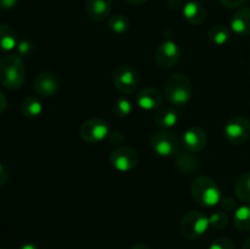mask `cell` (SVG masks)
<instances>
[{
  "instance_id": "obj_1",
  "label": "cell",
  "mask_w": 250,
  "mask_h": 249,
  "mask_svg": "<svg viewBox=\"0 0 250 249\" xmlns=\"http://www.w3.org/2000/svg\"><path fill=\"white\" fill-rule=\"evenodd\" d=\"M26 71L22 58L19 55L4 56L0 59V83L10 90H16L23 85Z\"/></svg>"
},
{
  "instance_id": "obj_2",
  "label": "cell",
  "mask_w": 250,
  "mask_h": 249,
  "mask_svg": "<svg viewBox=\"0 0 250 249\" xmlns=\"http://www.w3.org/2000/svg\"><path fill=\"white\" fill-rule=\"evenodd\" d=\"M193 94V84L183 73H173L166 80L164 87L165 99L173 106H183L190 100Z\"/></svg>"
},
{
  "instance_id": "obj_3",
  "label": "cell",
  "mask_w": 250,
  "mask_h": 249,
  "mask_svg": "<svg viewBox=\"0 0 250 249\" xmlns=\"http://www.w3.org/2000/svg\"><path fill=\"white\" fill-rule=\"evenodd\" d=\"M190 193L195 202L202 207L211 208L220 204L222 194L220 187L212 178L198 176L190 183Z\"/></svg>"
},
{
  "instance_id": "obj_4",
  "label": "cell",
  "mask_w": 250,
  "mask_h": 249,
  "mask_svg": "<svg viewBox=\"0 0 250 249\" xmlns=\"http://www.w3.org/2000/svg\"><path fill=\"white\" fill-rule=\"evenodd\" d=\"M210 227L209 216L202 211H189L180 222V231L185 238L197 239L202 237Z\"/></svg>"
},
{
  "instance_id": "obj_5",
  "label": "cell",
  "mask_w": 250,
  "mask_h": 249,
  "mask_svg": "<svg viewBox=\"0 0 250 249\" xmlns=\"http://www.w3.org/2000/svg\"><path fill=\"white\" fill-rule=\"evenodd\" d=\"M114 85L120 93L125 95H129L136 93L141 83V76L139 72L131 65H121L115 70Z\"/></svg>"
},
{
  "instance_id": "obj_6",
  "label": "cell",
  "mask_w": 250,
  "mask_h": 249,
  "mask_svg": "<svg viewBox=\"0 0 250 249\" xmlns=\"http://www.w3.org/2000/svg\"><path fill=\"white\" fill-rule=\"evenodd\" d=\"M150 146L159 156L170 158L180 151V139L173 132L163 129L150 137Z\"/></svg>"
},
{
  "instance_id": "obj_7",
  "label": "cell",
  "mask_w": 250,
  "mask_h": 249,
  "mask_svg": "<svg viewBox=\"0 0 250 249\" xmlns=\"http://www.w3.org/2000/svg\"><path fill=\"white\" fill-rule=\"evenodd\" d=\"M109 124L105 120L98 119V117L87 120L80 127L81 138L89 144L102 143L109 137Z\"/></svg>"
},
{
  "instance_id": "obj_8",
  "label": "cell",
  "mask_w": 250,
  "mask_h": 249,
  "mask_svg": "<svg viewBox=\"0 0 250 249\" xmlns=\"http://www.w3.org/2000/svg\"><path fill=\"white\" fill-rule=\"evenodd\" d=\"M224 134L227 141L234 145L246 143L250 137V121L241 115L233 116L225 124Z\"/></svg>"
},
{
  "instance_id": "obj_9",
  "label": "cell",
  "mask_w": 250,
  "mask_h": 249,
  "mask_svg": "<svg viewBox=\"0 0 250 249\" xmlns=\"http://www.w3.org/2000/svg\"><path fill=\"white\" fill-rule=\"evenodd\" d=\"M138 154L133 148L127 145L116 146L110 153V165L120 172H128L138 165Z\"/></svg>"
},
{
  "instance_id": "obj_10",
  "label": "cell",
  "mask_w": 250,
  "mask_h": 249,
  "mask_svg": "<svg viewBox=\"0 0 250 249\" xmlns=\"http://www.w3.org/2000/svg\"><path fill=\"white\" fill-rule=\"evenodd\" d=\"M155 62L156 65L164 70L172 68L181 59V49L176 42L171 39H166L163 43L159 44L155 50Z\"/></svg>"
},
{
  "instance_id": "obj_11",
  "label": "cell",
  "mask_w": 250,
  "mask_h": 249,
  "mask_svg": "<svg viewBox=\"0 0 250 249\" xmlns=\"http://www.w3.org/2000/svg\"><path fill=\"white\" fill-rule=\"evenodd\" d=\"M34 92L42 98H50L60 89V80L53 71H43L34 78Z\"/></svg>"
},
{
  "instance_id": "obj_12",
  "label": "cell",
  "mask_w": 250,
  "mask_h": 249,
  "mask_svg": "<svg viewBox=\"0 0 250 249\" xmlns=\"http://www.w3.org/2000/svg\"><path fill=\"white\" fill-rule=\"evenodd\" d=\"M207 132L198 126L188 127L182 134V145L189 153H199L207 146Z\"/></svg>"
},
{
  "instance_id": "obj_13",
  "label": "cell",
  "mask_w": 250,
  "mask_h": 249,
  "mask_svg": "<svg viewBox=\"0 0 250 249\" xmlns=\"http://www.w3.org/2000/svg\"><path fill=\"white\" fill-rule=\"evenodd\" d=\"M164 95L160 90L153 87H146L143 89L138 90L136 94V104L138 107L146 111H154L159 110L163 105Z\"/></svg>"
},
{
  "instance_id": "obj_14",
  "label": "cell",
  "mask_w": 250,
  "mask_h": 249,
  "mask_svg": "<svg viewBox=\"0 0 250 249\" xmlns=\"http://www.w3.org/2000/svg\"><path fill=\"white\" fill-rule=\"evenodd\" d=\"M111 11V0H85L87 16L94 22L104 21Z\"/></svg>"
},
{
  "instance_id": "obj_15",
  "label": "cell",
  "mask_w": 250,
  "mask_h": 249,
  "mask_svg": "<svg viewBox=\"0 0 250 249\" xmlns=\"http://www.w3.org/2000/svg\"><path fill=\"white\" fill-rule=\"evenodd\" d=\"M175 165L178 172L182 175H192L199 168V160L194 153L189 151H178L175 155Z\"/></svg>"
},
{
  "instance_id": "obj_16",
  "label": "cell",
  "mask_w": 250,
  "mask_h": 249,
  "mask_svg": "<svg viewBox=\"0 0 250 249\" xmlns=\"http://www.w3.org/2000/svg\"><path fill=\"white\" fill-rule=\"evenodd\" d=\"M231 31L237 36H247L250 33V7H242L232 16Z\"/></svg>"
},
{
  "instance_id": "obj_17",
  "label": "cell",
  "mask_w": 250,
  "mask_h": 249,
  "mask_svg": "<svg viewBox=\"0 0 250 249\" xmlns=\"http://www.w3.org/2000/svg\"><path fill=\"white\" fill-rule=\"evenodd\" d=\"M183 19L190 24H200L205 20V7L195 0H189L182 7Z\"/></svg>"
},
{
  "instance_id": "obj_18",
  "label": "cell",
  "mask_w": 250,
  "mask_h": 249,
  "mask_svg": "<svg viewBox=\"0 0 250 249\" xmlns=\"http://www.w3.org/2000/svg\"><path fill=\"white\" fill-rule=\"evenodd\" d=\"M154 122L159 128L168 129L176 126L178 122V112L175 107H160L154 116Z\"/></svg>"
},
{
  "instance_id": "obj_19",
  "label": "cell",
  "mask_w": 250,
  "mask_h": 249,
  "mask_svg": "<svg viewBox=\"0 0 250 249\" xmlns=\"http://www.w3.org/2000/svg\"><path fill=\"white\" fill-rule=\"evenodd\" d=\"M19 44L17 33L10 24L0 23V50L10 51Z\"/></svg>"
},
{
  "instance_id": "obj_20",
  "label": "cell",
  "mask_w": 250,
  "mask_h": 249,
  "mask_svg": "<svg viewBox=\"0 0 250 249\" xmlns=\"http://www.w3.org/2000/svg\"><path fill=\"white\" fill-rule=\"evenodd\" d=\"M21 111L26 117L34 119V117H38L42 114V111H43V104H42L41 99L38 97L32 95V97L26 98L22 102Z\"/></svg>"
},
{
  "instance_id": "obj_21",
  "label": "cell",
  "mask_w": 250,
  "mask_h": 249,
  "mask_svg": "<svg viewBox=\"0 0 250 249\" xmlns=\"http://www.w3.org/2000/svg\"><path fill=\"white\" fill-rule=\"evenodd\" d=\"M233 224L239 231H250V204L237 208L233 215Z\"/></svg>"
},
{
  "instance_id": "obj_22",
  "label": "cell",
  "mask_w": 250,
  "mask_h": 249,
  "mask_svg": "<svg viewBox=\"0 0 250 249\" xmlns=\"http://www.w3.org/2000/svg\"><path fill=\"white\" fill-rule=\"evenodd\" d=\"M234 192L239 200L250 204V171L239 176L234 185Z\"/></svg>"
},
{
  "instance_id": "obj_23",
  "label": "cell",
  "mask_w": 250,
  "mask_h": 249,
  "mask_svg": "<svg viewBox=\"0 0 250 249\" xmlns=\"http://www.w3.org/2000/svg\"><path fill=\"white\" fill-rule=\"evenodd\" d=\"M231 38V31L224 24H216L209 31V39L215 45H225Z\"/></svg>"
},
{
  "instance_id": "obj_24",
  "label": "cell",
  "mask_w": 250,
  "mask_h": 249,
  "mask_svg": "<svg viewBox=\"0 0 250 249\" xmlns=\"http://www.w3.org/2000/svg\"><path fill=\"white\" fill-rule=\"evenodd\" d=\"M107 26L114 33L122 34L128 31L129 21L124 15H114V16L109 17V20H107Z\"/></svg>"
},
{
  "instance_id": "obj_25",
  "label": "cell",
  "mask_w": 250,
  "mask_h": 249,
  "mask_svg": "<svg viewBox=\"0 0 250 249\" xmlns=\"http://www.w3.org/2000/svg\"><path fill=\"white\" fill-rule=\"evenodd\" d=\"M114 111L119 117H126L132 112V103L128 98L120 97L115 100Z\"/></svg>"
},
{
  "instance_id": "obj_26",
  "label": "cell",
  "mask_w": 250,
  "mask_h": 249,
  "mask_svg": "<svg viewBox=\"0 0 250 249\" xmlns=\"http://www.w3.org/2000/svg\"><path fill=\"white\" fill-rule=\"evenodd\" d=\"M229 222V215L224 211L212 212V214L209 216L210 226L215 229L225 228V227H227Z\"/></svg>"
},
{
  "instance_id": "obj_27",
  "label": "cell",
  "mask_w": 250,
  "mask_h": 249,
  "mask_svg": "<svg viewBox=\"0 0 250 249\" xmlns=\"http://www.w3.org/2000/svg\"><path fill=\"white\" fill-rule=\"evenodd\" d=\"M209 249H236V246L229 237H219L210 244Z\"/></svg>"
},
{
  "instance_id": "obj_28",
  "label": "cell",
  "mask_w": 250,
  "mask_h": 249,
  "mask_svg": "<svg viewBox=\"0 0 250 249\" xmlns=\"http://www.w3.org/2000/svg\"><path fill=\"white\" fill-rule=\"evenodd\" d=\"M220 207H221L225 211H236L237 203L233 198L222 197L221 200H220Z\"/></svg>"
},
{
  "instance_id": "obj_29",
  "label": "cell",
  "mask_w": 250,
  "mask_h": 249,
  "mask_svg": "<svg viewBox=\"0 0 250 249\" xmlns=\"http://www.w3.org/2000/svg\"><path fill=\"white\" fill-rule=\"evenodd\" d=\"M33 50V45L29 41H20L17 44V51L20 56H28Z\"/></svg>"
},
{
  "instance_id": "obj_30",
  "label": "cell",
  "mask_w": 250,
  "mask_h": 249,
  "mask_svg": "<svg viewBox=\"0 0 250 249\" xmlns=\"http://www.w3.org/2000/svg\"><path fill=\"white\" fill-rule=\"evenodd\" d=\"M246 1L247 0H220V2L229 9H236V7L242 6Z\"/></svg>"
},
{
  "instance_id": "obj_31",
  "label": "cell",
  "mask_w": 250,
  "mask_h": 249,
  "mask_svg": "<svg viewBox=\"0 0 250 249\" xmlns=\"http://www.w3.org/2000/svg\"><path fill=\"white\" fill-rule=\"evenodd\" d=\"M109 137H110V141H111L112 143L116 144V145H119V146H120V144L124 143V141H125L124 136H122L120 132H115V133L109 134Z\"/></svg>"
},
{
  "instance_id": "obj_32",
  "label": "cell",
  "mask_w": 250,
  "mask_h": 249,
  "mask_svg": "<svg viewBox=\"0 0 250 249\" xmlns=\"http://www.w3.org/2000/svg\"><path fill=\"white\" fill-rule=\"evenodd\" d=\"M7 177H9L7 170L5 168V166L0 163V187H2V186L7 182Z\"/></svg>"
},
{
  "instance_id": "obj_33",
  "label": "cell",
  "mask_w": 250,
  "mask_h": 249,
  "mask_svg": "<svg viewBox=\"0 0 250 249\" xmlns=\"http://www.w3.org/2000/svg\"><path fill=\"white\" fill-rule=\"evenodd\" d=\"M19 2V0H0V9H12Z\"/></svg>"
},
{
  "instance_id": "obj_34",
  "label": "cell",
  "mask_w": 250,
  "mask_h": 249,
  "mask_svg": "<svg viewBox=\"0 0 250 249\" xmlns=\"http://www.w3.org/2000/svg\"><path fill=\"white\" fill-rule=\"evenodd\" d=\"M6 106H7L6 97H5V95L2 94L1 90H0V115H1L5 110H6Z\"/></svg>"
},
{
  "instance_id": "obj_35",
  "label": "cell",
  "mask_w": 250,
  "mask_h": 249,
  "mask_svg": "<svg viewBox=\"0 0 250 249\" xmlns=\"http://www.w3.org/2000/svg\"><path fill=\"white\" fill-rule=\"evenodd\" d=\"M19 249H39V248L33 243H24V244H22Z\"/></svg>"
},
{
  "instance_id": "obj_36",
  "label": "cell",
  "mask_w": 250,
  "mask_h": 249,
  "mask_svg": "<svg viewBox=\"0 0 250 249\" xmlns=\"http://www.w3.org/2000/svg\"><path fill=\"white\" fill-rule=\"evenodd\" d=\"M131 249H151V248L144 243H137V244H134Z\"/></svg>"
},
{
  "instance_id": "obj_37",
  "label": "cell",
  "mask_w": 250,
  "mask_h": 249,
  "mask_svg": "<svg viewBox=\"0 0 250 249\" xmlns=\"http://www.w3.org/2000/svg\"><path fill=\"white\" fill-rule=\"evenodd\" d=\"M127 1L132 5H141V4H144L146 1H148V0H127Z\"/></svg>"
},
{
  "instance_id": "obj_38",
  "label": "cell",
  "mask_w": 250,
  "mask_h": 249,
  "mask_svg": "<svg viewBox=\"0 0 250 249\" xmlns=\"http://www.w3.org/2000/svg\"><path fill=\"white\" fill-rule=\"evenodd\" d=\"M242 249H250V237L248 239H247L246 242H244V244H243V248Z\"/></svg>"
},
{
  "instance_id": "obj_39",
  "label": "cell",
  "mask_w": 250,
  "mask_h": 249,
  "mask_svg": "<svg viewBox=\"0 0 250 249\" xmlns=\"http://www.w3.org/2000/svg\"><path fill=\"white\" fill-rule=\"evenodd\" d=\"M0 249H5V248H1V247H0Z\"/></svg>"
}]
</instances>
